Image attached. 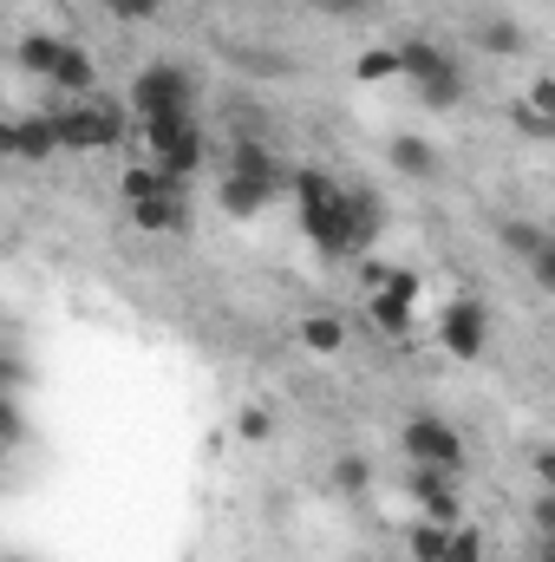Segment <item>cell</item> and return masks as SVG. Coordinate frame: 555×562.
Segmentation results:
<instances>
[{"instance_id":"cell-1","label":"cell","mask_w":555,"mask_h":562,"mask_svg":"<svg viewBox=\"0 0 555 562\" xmlns=\"http://www.w3.org/2000/svg\"><path fill=\"white\" fill-rule=\"evenodd\" d=\"M287 190H294V210H301V229L314 236L320 256H360L373 236H380V196L373 190H353L314 164L287 170Z\"/></svg>"},{"instance_id":"cell-2","label":"cell","mask_w":555,"mask_h":562,"mask_svg":"<svg viewBox=\"0 0 555 562\" xmlns=\"http://www.w3.org/2000/svg\"><path fill=\"white\" fill-rule=\"evenodd\" d=\"M281 190H287V170L275 164V150L236 138L229 177H223V210H229V216H256V210H262L269 196H281Z\"/></svg>"},{"instance_id":"cell-3","label":"cell","mask_w":555,"mask_h":562,"mask_svg":"<svg viewBox=\"0 0 555 562\" xmlns=\"http://www.w3.org/2000/svg\"><path fill=\"white\" fill-rule=\"evenodd\" d=\"M46 119H53L59 150H112V144H125V119L112 105H99V99H72L66 112H46Z\"/></svg>"},{"instance_id":"cell-4","label":"cell","mask_w":555,"mask_h":562,"mask_svg":"<svg viewBox=\"0 0 555 562\" xmlns=\"http://www.w3.org/2000/svg\"><path fill=\"white\" fill-rule=\"evenodd\" d=\"M144 144L157 150L163 177H190L203 164V125L196 112H170V119H144Z\"/></svg>"},{"instance_id":"cell-5","label":"cell","mask_w":555,"mask_h":562,"mask_svg":"<svg viewBox=\"0 0 555 562\" xmlns=\"http://www.w3.org/2000/svg\"><path fill=\"white\" fill-rule=\"evenodd\" d=\"M190 99H196V79L183 72V66H144L138 79H132V112L144 119H170V112H190Z\"/></svg>"},{"instance_id":"cell-6","label":"cell","mask_w":555,"mask_h":562,"mask_svg":"<svg viewBox=\"0 0 555 562\" xmlns=\"http://www.w3.org/2000/svg\"><path fill=\"white\" fill-rule=\"evenodd\" d=\"M438 340H444V353L451 360H477L484 353V340H490V307L484 301H451L444 314H438Z\"/></svg>"},{"instance_id":"cell-7","label":"cell","mask_w":555,"mask_h":562,"mask_svg":"<svg viewBox=\"0 0 555 562\" xmlns=\"http://www.w3.org/2000/svg\"><path fill=\"white\" fill-rule=\"evenodd\" d=\"M399 445L412 451L418 464H431V471H457V464H464V438L444 419H412L399 431Z\"/></svg>"},{"instance_id":"cell-8","label":"cell","mask_w":555,"mask_h":562,"mask_svg":"<svg viewBox=\"0 0 555 562\" xmlns=\"http://www.w3.org/2000/svg\"><path fill=\"white\" fill-rule=\"evenodd\" d=\"M451 477L457 471H431V464H418V477H412V497L424 504V524H438V530H457V510H464Z\"/></svg>"},{"instance_id":"cell-9","label":"cell","mask_w":555,"mask_h":562,"mask_svg":"<svg viewBox=\"0 0 555 562\" xmlns=\"http://www.w3.org/2000/svg\"><path fill=\"white\" fill-rule=\"evenodd\" d=\"M132 216H138V229H150V236H177L190 223V203H183V190H163V196L132 203Z\"/></svg>"},{"instance_id":"cell-10","label":"cell","mask_w":555,"mask_h":562,"mask_svg":"<svg viewBox=\"0 0 555 562\" xmlns=\"http://www.w3.org/2000/svg\"><path fill=\"white\" fill-rule=\"evenodd\" d=\"M59 92H72V99H92V86H99V66H92V53L86 46H59V59H53V72H46Z\"/></svg>"},{"instance_id":"cell-11","label":"cell","mask_w":555,"mask_h":562,"mask_svg":"<svg viewBox=\"0 0 555 562\" xmlns=\"http://www.w3.org/2000/svg\"><path fill=\"white\" fill-rule=\"evenodd\" d=\"M451 66V53L444 46H431V40H406V46H393V72L399 79H412V86H424L431 72H444Z\"/></svg>"},{"instance_id":"cell-12","label":"cell","mask_w":555,"mask_h":562,"mask_svg":"<svg viewBox=\"0 0 555 562\" xmlns=\"http://www.w3.org/2000/svg\"><path fill=\"white\" fill-rule=\"evenodd\" d=\"M59 138H53V119L39 112V119H13V157L20 164H39V157H53Z\"/></svg>"},{"instance_id":"cell-13","label":"cell","mask_w":555,"mask_h":562,"mask_svg":"<svg viewBox=\"0 0 555 562\" xmlns=\"http://www.w3.org/2000/svg\"><path fill=\"white\" fill-rule=\"evenodd\" d=\"M393 170L399 177H418V183H431L438 177V150L424 138H393Z\"/></svg>"},{"instance_id":"cell-14","label":"cell","mask_w":555,"mask_h":562,"mask_svg":"<svg viewBox=\"0 0 555 562\" xmlns=\"http://www.w3.org/2000/svg\"><path fill=\"white\" fill-rule=\"evenodd\" d=\"M294 334H301L307 353H340V347H347V321H333V314H307Z\"/></svg>"},{"instance_id":"cell-15","label":"cell","mask_w":555,"mask_h":562,"mask_svg":"<svg viewBox=\"0 0 555 562\" xmlns=\"http://www.w3.org/2000/svg\"><path fill=\"white\" fill-rule=\"evenodd\" d=\"M477 46L497 53V59H517V53L530 46V33H523L517 20H484V26H477Z\"/></svg>"},{"instance_id":"cell-16","label":"cell","mask_w":555,"mask_h":562,"mask_svg":"<svg viewBox=\"0 0 555 562\" xmlns=\"http://www.w3.org/2000/svg\"><path fill=\"white\" fill-rule=\"evenodd\" d=\"M418 99H424V112H451V105L464 99V72H457V66H444V72H431V79L418 86Z\"/></svg>"},{"instance_id":"cell-17","label":"cell","mask_w":555,"mask_h":562,"mask_svg":"<svg viewBox=\"0 0 555 562\" xmlns=\"http://www.w3.org/2000/svg\"><path fill=\"white\" fill-rule=\"evenodd\" d=\"M503 243H510V249L530 262V256H543V249H550L555 236L543 229V223H530V216H510V223H503Z\"/></svg>"},{"instance_id":"cell-18","label":"cell","mask_w":555,"mask_h":562,"mask_svg":"<svg viewBox=\"0 0 555 562\" xmlns=\"http://www.w3.org/2000/svg\"><path fill=\"white\" fill-rule=\"evenodd\" d=\"M163 190H183L177 177H163L157 164H144V170H125V203H144V196H163Z\"/></svg>"},{"instance_id":"cell-19","label":"cell","mask_w":555,"mask_h":562,"mask_svg":"<svg viewBox=\"0 0 555 562\" xmlns=\"http://www.w3.org/2000/svg\"><path fill=\"white\" fill-rule=\"evenodd\" d=\"M59 46H66V40H53V33H26V40H20V66L46 79V72H53V59H59Z\"/></svg>"},{"instance_id":"cell-20","label":"cell","mask_w":555,"mask_h":562,"mask_svg":"<svg viewBox=\"0 0 555 562\" xmlns=\"http://www.w3.org/2000/svg\"><path fill=\"white\" fill-rule=\"evenodd\" d=\"M373 321H380L386 334H412V301H399L393 288H380V294H373Z\"/></svg>"},{"instance_id":"cell-21","label":"cell","mask_w":555,"mask_h":562,"mask_svg":"<svg viewBox=\"0 0 555 562\" xmlns=\"http://www.w3.org/2000/svg\"><path fill=\"white\" fill-rule=\"evenodd\" d=\"M444 543H451V530H438V524H418L412 530V557L418 562H444Z\"/></svg>"},{"instance_id":"cell-22","label":"cell","mask_w":555,"mask_h":562,"mask_svg":"<svg viewBox=\"0 0 555 562\" xmlns=\"http://www.w3.org/2000/svg\"><path fill=\"white\" fill-rule=\"evenodd\" d=\"M333 484H340V491H366V484H373L366 458H340V464H333Z\"/></svg>"},{"instance_id":"cell-23","label":"cell","mask_w":555,"mask_h":562,"mask_svg":"<svg viewBox=\"0 0 555 562\" xmlns=\"http://www.w3.org/2000/svg\"><path fill=\"white\" fill-rule=\"evenodd\" d=\"M105 13H118V20H157L163 13V0H99Z\"/></svg>"},{"instance_id":"cell-24","label":"cell","mask_w":555,"mask_h":562,"mask_svg":"<svg viewBox=\"0 0 555 562\" xmlns=\"http://www.w3.org/2000/svg\"><path fill=\"white\" fill-rule=\"evenodd\" d=\"M510 119H517V125H523L530 138H550V132H555V119H543L536 105H510Z\"/></svg>"},{"instance_id":"cell-25","label":"cell","mask_w":555,"mask_h":562,"mask_svg":"<svg viewBox=\"0 0 555 562\" xmlns=\"http://www.w3.org/2000/svg\"><path fill=\"white\" fill-rule=\"evenodd\" d=\"M320 13H333V20H366L373 13V0H314Z\"/></svg>"},{"instance_id":"cell-26","label":"cell","mask_w":555,"mask_h":562,"mask_svg":"<svg viewBox=\"0 0 555 562\" xmlns=\"http://www.w3.org/2000/svg\"><path fill=\"white\" fill-rule=\"evenodd\" d=\"M530 105H536L543 119H555V79H550V72H543V79L530 86Z\"/></svg>"},{"instance_id":"cell-27","label":"cell","mask_w":555,"mask_h":562,"mask_svg":"<svg viewBox=\"0 0 555 562\" xmlns=\"http://www.w3.org/2000/svg\"><path fill=\"white\" fill-rule=\"evenodd\" d=\"M530 276H536V288H555V243L543 256H530Z\"/></svg>"},{"instance_id":"cell-28","label":"cell","mask_w":555,"mask_h":562,"mask_svg":"<svg viewBox=\"0 0 555 562\" xmlns=\"http://www.w3.org/2000/svg\"><path fill=\"white\" fill-rule=\"evenodd\" d=\"M236 431H242L249 445H262V438H269V413H242V419H236Z\"/></svg>"},{"instance_id":"cell-29","label":"cell","mask_w":555,"mask_h":562,"mask_svg":"<svg viewBox=\"0 0 555 562\" xmlns=\"http://www.w3.org/2000/svg\"><path fill=\"white\" fill-rule=\"evenodd\" d=\"M386 72H393V53H366L360 59V79H386Z\"/></svg>"},{"instance_id":"cell-30","label":"cell","mask_w":555,"mask_h":562,"mask_svg":"<svg viewBox=\"0 0 555 562\" xmlns=\"http://www.w3.org/2000/svg\"><path fill=\"white\" fill-rule=\"evenodd\" d=\"M13 438H20V413H13L7 393H0V445H13Z\"/></svg>"},{"instance_id":"cell-31","label":"cell","mask_w":555,"mask_h":562,"mask_svg":"<svg viewBox=\"0 0 555 562\" xmlns=\"http://www.w3.org/2000/svg\"><path fill=\"white\" fill-rule=\"evenodd\" d=\"M536 477H543V484H555V451H550V445L536 451Z\"/></svg>"},{"instance_id":"cell-32","label":"cell","mask_w":555,"mask_h":562,"mask_svg":"<svg viewBox=\"0 0 555 562\" xmlns=\"http://www.w3.org/2000/svg\"><path fill=\"white\" fill-rule=\"evenodd\" d=\"M0 164H13V125H0Z\"/></svg>"},{"instance_id":"cell-33","label":"cell","mask_w":555,"mask_h":562,"mask_svg":"<svg viewBox=\"0 0 555 562\" xmlns=\"http://www.w3.org/2000/svg\"><path fill=\"white\" fill-rule=\"evenodd\" d=\"M229 7H242V0H229Z\"/></svg>"}]
</instances>
